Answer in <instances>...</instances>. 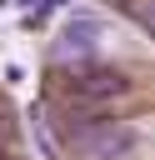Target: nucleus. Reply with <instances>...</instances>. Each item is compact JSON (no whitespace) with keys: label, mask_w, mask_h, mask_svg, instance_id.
<instances>
[{"label":"nucleus","mask_w":155,"mask_h":160,"mask_svg":"<svg viewBox=\"0 0 155 160\" xmlns=\"http://www.w3.org/2000/svg\"><path fill=\"white\" fill-rule=\"evenodd\" d=\"M60 90H65L75 105H105V100L130 95L135 80H130L125 70H110V65H75V70L60 80Z\"/></svg>","instance_id":"1"},{"label":"nucleus","mask_w":155,"mask_h":160,"mask_svg":"<svg viewBox=\"0 0 155 160\" xmlns=\"http://www.w3.org/2000/svg\"><path fill=\"white\" fill-rule=\"evenodd\" d=\"M15 135V125H10V110H5V100H0V145Z\"/></svg>","instance_id":"2"}]
</instances>
